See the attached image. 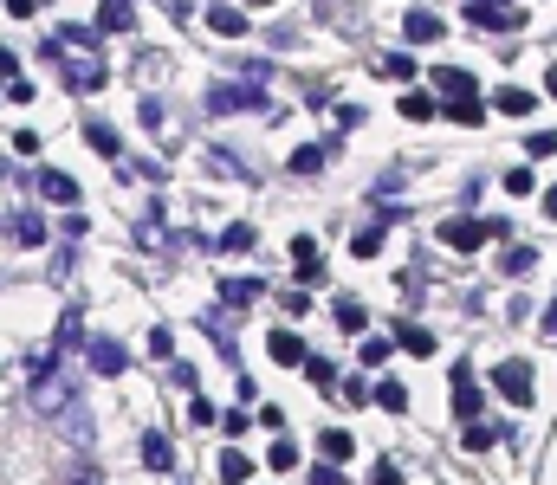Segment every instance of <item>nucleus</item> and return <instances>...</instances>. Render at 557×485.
Listing matches in <instances>:
<instances>
[{
    "instance_id": "nucleus-1",
    "label": "nucleus",
    "mask_w": 557,
    "mask_h": 485,
    "mask_svg": "<svg viewBox=\"0 0 557 485\" xmlns=\"http://www.w3.org/2000/svg\"><path fill=\"white\" fill-rule=\"evenodd\" d=\"M33 414H46V421H59L65 408H78V376L65 363H46V369H33Z\"/></svg>"
},
{
    "instance_id": "nucleus-2",
    "label": "nucleus",
    "mask_w": 557,
    "mask_h": 485,
    "mask_svg": "<svg viewBox=\"0 0 557 485\" xmlns=\"http://www.w3.org/2000/svg\"><path fill=\"white\" fill-rule=\"evenodd\" d=\"M208 110H214V117H240V110H266V91L253 85V78H247V85H240V78H221V85L208 91Z\"/></svg>"
},
{
    "instance_id": "nucleus-3",
    "label": "nucleus",
    "mask_w": 557,
    "mask_h": 485,
    "mask_svg": "<svg viewBox=\"0 0 557 485\" xmlns=\"http://www.w3.org/2000/svg\"><path fill=\"white\" fill-rule=\"evenodd\" d=\"M441 240L454 246V253H480L486 240H506V220H447Z\"/></svg>"
},
{
    "instance_id": "nucleus-4",
    "label": "nucleus",
    "mask_w": 557,
    "mask_h": 485,
    "mask_svg": "<svg viewBox=\"0 0 557 485\" xmlns=\"http://www.w3.org/2000/svg\"><path fill=\"white\" fill-rule=\"evenodd\" d=\"M467 20H473V26H486V33H519L525 13L512 7V0H467Z\"/></svg>"
},
{
    "instance_id": "nucleus-5",
    "label": "nucleus",
    "mask_w": 557,
    "mask_h": 485,
    "mask_svg": "<svg viewBox=\"0 0 557 485\" xmlns=\"http://www.w3.org/2000/svg\"><path fill=\"white\" fill-rule=\"evenodd\" d=\"M493 388H499V395H506L512 401V408H532V363H499L493 369Z\"/></svg>"
},
{
    "instance_id": "nucleus-6",
    "label": "nucleus",
    "mask_w": 557,
    "mask_h": 485,
    "mask_svg": "<svg viewBox=\"0 0 557 485\" xmlns=\"http://www.w3.org/2000/svg\"><path fill=\"white\" fill-rule=\"evenodd\" d=\"M85 363H91V376H124L130 369V350L117 337H91L85 343Z\"/></svg>"
},
{
    "instance_id": "nucleus-7",
    "label": "nucleus",
    "mask_w": 557,
    "mask_h": 485,
    "mask_svg": "<svg viewBox=\"0 0 557 485\" xmlns=\"http://www.w3.org/2000/svg\"><path fill=\"white\" fill-rule=\"evenodd\" d=\"M59 72L72 91H98L104 85V59H78V52H59Z\"/></svg>"
},
{
    "instance_id": "nucleus-8",
    "label": "nucleus",
    "mask_w": 557,
    "mask_h": 485,
    "mask_svg": "<svg viewBox=\"0 0 557 485\" xmlns=\"http://www.w3.org/2000/svg\"><path fill=\"white\" fill-rule=\"evenodd\" d=\"M447 376H454V414H460V421H473V414H480V388H473V369L454 363Z\"/></svg>"
},
{
    "instance_id": "nucleus-9",
    "label": "nucleus",
    "mask_w": 557,
    "mask_h": 485,
    "mask_svg": "<svg viewBox=\"0 0 557 485\" xmlns=\"http://www.w3.org/2000/svg\"><path fill=\"white\" fill-rule=\"evenodd\" d=\"M266 350H273V363H285V369H305V337H298V330H273V337H266Z\"/></svg>"
},
{
    "instance_id": "nucleus-10",
    "label": "nucleus",
    "mask_w": 557,
    "mask_h": 485,
    "mask_svg": "<svg viewBox=\"0 0 557 485\" xmlns=\"http://www.w3.org/2000/svg\"><path fill=\"white\" fill-rule=\"evenodd\" d=\"M402 33H409V46H434V39H441V33H447V26H441V13H428V7H415V13H409V20H402Z\"/></svg>"
},
{
    "instance_id": "nucleus-11",
    "label": "nucleus",
    "mask_w": 557,
    "mask_h": 485,
    "mask_svg": "<svg viewBox=\"0 0 557 485\" xmlns=\"http://www.w3.org/2000/svg\"><path fill=\"white\" fill-rule=\"evenodd\" d=\"M98 33H137V7H130V0H104L98 7Z\"/></svg>"
},
{
    "instance_id": "nucleus-12",
    "label": "nucleus",
    "mask_w": 557,
    "mask_h": 485,
    "mask_svg": "<svg viewBox=\"0 0 557 485\" xmlns=\"http://www.w3.org/2000/svg\"><path fill=\"white\" fill-rule=\"evenodd\" d=\"M208 26H214L221 39H240V33H247V13L227 7V0H214V7H208Z\"/></svg>"
},
{
    "instance_id": "nucleus-13",
    "label": "nucleus",
    "mask_w": 557,
    "mask_h": 485,
    "mask_svg": "<svg viewBox=\"0 0 557 485\" xmlns=\"http://www.w3.org/2000/svg\"><path fill=\"white\" fill-rule=\"evenodd\" d=\"M39 194L59 201V207H72L78 201V182H72V175H59V169H39Z\"/></svg>"
},
{
    "instance_id": "nucleus-14",
    "label": "nucleus",
    "mask_w": 557,
    "mask_h": 485,
    "mask_svg": "<svg viewBox=\"0 0 557 485\" xmlns=\"http://www.w3.org/2000/svg\"><path fill=\"white\" fill-rule=\"evenodd\" d=\"M260 298V279H221V311H247Z\"/></svg>"
},
{
    "instance_id": "nucleus-15",
    "label": "nucleus",
    "mask_w": 557,
    "mask_h": 485,
    "mask_svg": "<svg viewBox=\"0 0 557 485\" xmlns=\"http://www.w3.org/2000/svg\"><path fill=\"white\" fill-rule=\"evenodd\" d=\"M143 466L149 473H169V434H156V427L143 434Z\"/></svg>"
},
{
    "instance_id": "nucleus-16",
    "label": "nucleus",
    "mask_w": 557,
    "mask_h": 485,
    "mask_svg": "<svg viewBox=\"0 0 557 485\" xmlns=\"http://www.w3.org/2000/svg\"><path fill=\"white\" fill-rule=\"evenodd\" d=\"M532 110H538V97H532V91H519V85L499 91V117H532Z\"/></svg>"
},
{
    "instance_id": "nucleus-17",
    "label": "nucleus",
    "mask_w": 557,
    "mask_h": 485,
    "mask_svg": "<svg viewBox=\"0 0 557 485\" xmlns=\"http://www.w3.org/2000/svg\"><path fill=\"white\" fill-rule=\"evenodd\" d=\"M337 324H344V337H363V324H370V311H363V304L357 298H337Z\"/></svg>"
},
{
    "instance_id": "nucleus-18",
    "label": "nucleus",
    "mask_w": 557,
    "mask_h": 485,
    "mask_svg": "<svg viewBox=\"0 0 557 485\" xmlns=\"http://www.w3.org/2000/svg\"><path fill=\"white\" fill-rule=\"evenodd\" d=\"M370 401H376V408H389V414H402V408H409V388L389 376V382H376V388H370Z\"/></svg>"
},
{
    "instance_id": "nucleus-19",
    "label": "nucleus",
    "mask_w": 557,
    "mask_h": 485,
    "mask_svg": "<svg viewBox=\"0 0 557 485\" xmlns=\"http://www.w3.org/2000/svg\"><path fill=\"white\" fill-rule=\"evenodd\" d=\"M389 356H396V337H363V350H357V363L363 369H383Z\"/></svg>"
},
{
    "instance_id": "nucleus-20",
    "label": "nucleus",
    "mask_w": 557,
    "mask_h": 485,
    "mask_svg": "<svg viewBox=\"0 0 557 485\" xmlns=\"http://www.w3.org/2000/svg\"><path fill=\"white\" fill-rule=\"evenodd\" d=\"M221 479H227V485H247V479H253V460H247L240 447H227V453H221Z\"/></svg>"
},
{
    "instance_id": "nucleus-21",
    "label": "nucleus",
    "mask_w": 557,
    "mask_h": 485,
    "mask_svg": "<svg viewBox=\"0 0 557 485\" xmlns=\"http://www.w3.org/2000/svg\"><path fill=\"white\" fill-rule=\"evenodd\" d=\"M318 447H324V460H350V453H357V440H350L344 427H324V434H318Z\"/></svg>"
},
{
    "instance_id": "nucleus-22",
    "label": "nucleus",
    "mask_w": 557,
    "mask_h": 485,
    "mask_svg": "<svg viewBox=\"0 0 557 485\" xmlns=\"http://www.w3.org/2000/svg\"><path fill=\"white\" fill-rule=\"evenodd\" d=\"M447 117L467 123V130H480V123H486V104H480V97H454V104H447Z\"/></svg>"
},
{
    "instance_id": "nucleus-23",
    "label": "nucleus",
    "mask_w": 557,
    "mask_h": 485,
    "mask_svg": "<svg viewBox=\"0 0 557 485\" xmlns=\"http://www.w3.org/2000/svg\"><path fill=\"white\" fill-rule=\"evenodd\" d=\"M214 246H221V253H253V227H247V220H234V227H221V240H214Z\"/></svg>"
},
{
    "instance_id": "nucleus-24",
    "label": "nucleus",
    "mask_w": 557,
    "mask_h": 485,
    "mask_svg": "<svg viewBox=\"0 0 557 485\" xmlns=\"http://www.w3.org/2000/svg\"><path fill=\"white\" fill-rule=\"evenodd\" d=\"M324 156H331L324 143H305V149H292V175H318V169H324Z\"/></svg>"
},
{
    "instance_id": "nucleus-25",
    "label": "nucleus",
    "mask_w": 557,
    "mask_h": 485,
    "mask_svg": "<svg viewBox=\"0 0 557 485\" xmlns=\"http://www.w3.org/2000/svg\"><path fill=\"white\" fill-rule=\"evenodd\" d=\"M434 85H441V97H473V72H434Z\"/></svg>"
},
{
    "instance_id": "nucleus-26",
    "label": "nucleus",
    "mask_w": 557,
    "mask_h": 485,
    "mask_svg": "<svg viewBox=\"0 0 557 485\" xmlns=\"http://www.w3.org/2000/svg\"><path fill=\"white\" fill-rule=\"evenodd\" d=\"M376 72L396 78V85H409V78H415V59H409V52H389V59H376Z\"/></svg>"
},
{
    "instance_id": "nucleus-27",
    "label": "nucleus",
    "mask_w": 557,
    "mask_h": 485,
    "mask_svg": "<svg viewBox=\"0 0 557 485\" xmlns=\"http://www.w3.org/2000/svg\"><path fill=\"white\" fill-rule=\"evenodd\" d=\"M13 240H20V246H39V240H46V220H39V214H13Z\"/></svg>"
},
{
    "instance_id": "nucleus-28",
    "label": "nucleus",
    "mask_w": 557,
    "mask_h": 485,
    "mask_svg": "<svg viewBox=\"0 0 557 485\" xmlns=\"http://www.w3.org/2000/svg\"><path fill=\"white\" fill-rule=\"evenodd\" d=\"M85 143L98 149V156H117V130H111V123H98V117L85 123Z\"/></svg>"
},
{
    "instance_id": "nucleus-29",
    "label": "nucleus",
    "mask_w": 557,
    "mask_h": 485,
    "mask_svg": "<svg viewBox=\"0 0 557 485\" xmlns=\"http://www.w3.org/2000/svg\"><path fill=\"white\" fill-rule=\"evenodd\" d=\"M59 427L78 440V447H91V414H85V408H65V414H59Z\"/></svg>"
},
{
    "instance_id": "nucleus-30",
    "label": "nucleus",
    "mask_w": 557,
    "mask_h": 485,
    "mask_svg": "<svg viewBox=\"0 0 557 485\" xmlns=\"http://www.w3.org/2000/svg\"><path fill=\"white\" fill-rule=\"evenodd\" d=\"M434 110H441V104H434L428 91H409V97H402V117H409V123H428Z\"/></svg>"
},
{
    "instance_id": "nucleus-31",
    "label": "nucleus",
    "mask_w": 557,
    "mask_h": 485,
    "mask_svg": "<svg viewBox=\"0 0 557 485\" xmlns=\"http://www.w3.org/2000/svg\"><path fill=\"white\" fill-rule=\"evenodd\" d=\"M396 343H402V350H415V356H434V337H428L421 324H402V330H396Z\"/></svg>"
},
{
    "instance_id": "nucleus-32",
    "label": "nucleus",
    "mask_w": 557,
    "mask_h": 485,
    "mask_svg": "<svg viewBox=\"0 0 557 485\" xmlns=\"http://www.w3.org/2000/svg\"><path fill=\"white\" fill-rule=\"evenodd\" d=\"M499 266H506V272H512V279H525V272H532V266H538V253H532V246H512V253H506V259H499Z\"/></svg>"
},
{
    "instance_id": "nucleus-33",
    "label": "nucleus",
    "mask_w": 557,
    "mask_h": 485,
    "mask_svg": "<svg viewBox=\"0 0 557 485\" xmlns=\"http://www.w3.org/2000/svg\"><path fill=\"white\" fill-rule=\"evenodd\" d=\"M305 376H311V382H318V388H324V395H331V388H337V369H331V363H324V356H305Z\"/></svg>"
},
{
    "instance_id": "nucleus-34",
    "label": "nucleus",
    "mask_w": 557,
    "mask_h": 485,
    "mask_svg": "<svg viewBox=\"0 0 557 485\" xmlns=\"http://www.w3.org/2000/svg\"><path fill=\"white\" fill-rule=\"evenodd\" d=\"M266 466H273V473H292V466H298V447L279 434V447H273V460H266Z\"/></svg>"
},
{
    "instance_id": "nucleus-35",
    "label": "nucleus",
    "mask_w": 557,
    "mask_h": 485,
    "mask_svg": "<svg viewBox=\"0 0 557 485\" xmlns=\"http://www.w3.org/2000/svg\"><path fill=\"white\" fill-rule=\"evenodd\" d=\"M357 253H363V259H376V253H383V227H376V220L357 233Z\"/></svg>"
},
{
    "instance_id": "nucleus-36",
    "label": "nucleus",
    "mask_w": 557,
    "mask_h": 485,
    "mask_svg": "<svg viewBox=\"0 0 557 485\" xmlns=\"http://www.w3.org/2000/svg\"><path fill=\"white\" fill-rule=\"evenodd\" d=\"M78 311H85V304H72V311L59 317V350H72V343H78Z\"/></svg>"
},
{
    "instance_id": "nucleus-37",
    "label": "nucleus",
    "mask_w": 557,
    "mask_h": 485,
    "mask_svg": "<svg viewBox=\"0 0 557 485\" xmlns=\"http://www.w3.org/2000/svg\"><path fill=\"white\" fill-rule=\"evenodd\" d=\"M460 440H467V453H486V447H493V427H480V421H467V434H460Z\"/></svg>"
},
{
    "instance_id": "nucleus-38",
    "label": "nucleus",
    "mask_w": 557,
    "mask_h": 485,
    "mask_svg": "<svg viewBox=\"0 0 557 485\" xmlns=\"http://www.w3.org/2000/svg\"><path fill=\"white\" fill-rule=\"evenodd\" d=\"M221 427H227V440H240V434L253 427V414H240V408H234V414H221Z\"/></svg>"
},
{
    "instance_id": "nucleus-39",
    "label": "nucleus",
    "mask_w": 557,
    "mask_h": 485,
    "mask_svg": "<svg viewBox=\"0 0 557 485\" xmlns=\"http://www.w3.org/2000/svg\"><path fill=\"white\" fill-rule=\"evenodd\" d=\"M525 149H532V156H557V130H538V136H532V143H525Z\"/></svg>"
},
{
    "instance_id": "nucleus-40",
    "label": "nucleus",
    "mask_w": 557,
    "mask_h": 485,
    "mask_svg": "<svg viewBox=\"0 0 557 485\" xmlns=\"http://www.w3.org/2000/svg\"><path fill=\"white\" fill-rule=\"evenodd\" d=\"M7 104H33V85H26V78H7Z\"/></svg>"
},
{
    "instance_id": "nucleus-41",
    "label": "nucleus",
    "mask_w": 557,
    "mask_h": 485,
    "mask_svg": "<svg viewBox=\"0 0 557 485\" xmlns=\"http://www.w3.org/2000/svg\"><path fill=\"white\" fill-rule=\"evenodd\" d=\"M506 194H532V169H512L506 175Z\"/></svg>"
},
{
    "instance_id": "nucleus-42",
    "label": "nucleus",
    "mask_w": 557,
    "mask_h": 485,
    "mask_svg": "<svg viewBox=\"0 0 557 485\" xmlns=\"http://www.w3.org/2000/svg\"><path fill=\"white\" fill-rule=\"evenodd\" d=\"M0 78H20V52L13 46H0Z\"/></svg>"
},
{
    "instance_id": "nucleus-43",
    "label": "nucleus",
    "mask_w": 557,
    "mask_h": 485,
    "mask_svg": "<svg viewBox=\"0 0 557 485\" xmlns=\"http://www.w3.org/2000/svg\"><path fill=\"white\" fill-rule=\"evenodd\" d=\"M311 485H344V473L337 466H311Z\"/></svg>"
},
{
    "instance_id": "nucleus-44",
    "label": "nucleus",
    "mask_w": 557,
    "mask_h": 485,
    "mask_svg": "<svg viewBox=\"0 0 557 485\" xmlns=\"http://www.w3.org/2000/svg\"><path fill=\"white\" fill-rule=\"evenodd\" d=\"M33 7L39 0H7V13H20V20H33Z\"/></svg>"
},
{
    "instance_id": "nucleus-45",
    "label": "nucleus",
    "mask_w": 557,
    "mask_h": 485,
    "mask_svg": "<svg viewBox=\"0 0 557 485\" xmlns=\"http://www.w3.org/2000/svg\"><path fill=\"white\" fill-rule=\"evenodd\" d=\"M376 485H402V473L396 466H376Z\"/></svg>"
},
{
    "instance_id": "nucleus-46",
    "label": "nucleus",
    "mask_w": 557,
    "mask_h": 485,
    "mask_svg": "<svg viewBox=\"0 0 557 485\" xmlns=\"http://www.w3.org/2000/svg\"><path fill=\"white\" fill-rule=\"evenodd\" d=\"M545 337H557V298H551V311H545Z\"/></svg>"
},
{
    "instance_id": "nucleus-47",
    "label": "nucleus",
    "mask_w": 557,
    "mask_h": 485,
    "mask_svg": "<svg viewBox=\"0 0 557 485\" xmlns=\"http://www.w3.org/2000/svg\"><path fill=\"white\" fill-rule=\"evenodd\" d=\"M545 214H551V220H557V188H551V194H545Z\"/></svg>"
},
{
    "instance_id": "nucleus-48",
    "label": "nucleus",
    "mask_w": 557,
    "mask_h": 485,
    "mask_svg": "<svg viewBox=\"0 0 557 485\" xmlns=\"http://www.w3.org/2000/svg\"><path fill=\"white\" fill-rule=\"evenodd\" d=\"M545 91H551V97H557V65H551V72H545Z\"/></svg>"
},
{
    "instance_id": "nucleus-49",
    "label": "nucleus",
    "mask_w": 557,
    "mask_h": 485,
    "mask_svg": "<svg viewBox=\"0 0 557 485\" xmlns=\"http://www.w3.org/2000/svg\"><path fill=\"white\" fill-rule=\"evenodd\" d=\"M311 7H337V0H311Z\"/></svg>"
},
{
    "instance_id": "nucleus-50",
    "label": "nucleus",
    "mask_w": 557,
    "mask_h": 485,
    "mask_svg": "<svg viewBox=\"0 0 557 485\" xmlns=\"http://www.w3.org/2000/svg\"><path fill=\"white\" fill-rule=\"evenodd\" d=\"M0 97H7V91H0Z\"/></svg>"
}]
</instances>
